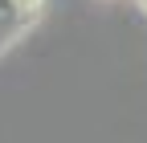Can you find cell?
Here are the masks:
<instances>
[{"instance_id":"cell-2","label":"cell","mask_w":147,"mask_h":143,"mask_svg":"<svg viewBox=\"0 0 147 143\" xmlns=\"http://www.w3.org/2000/svg\"><path fill=\"white\" fill-rule=\"evenodd\" d=\"M139 8H143V12H147V0H139Z\"/></svg>"},{"instance_id":"cell-1","label":"cell","mask_w":147,"mask_h":143,"mask_svg":"<svg viewBox=\"0 0 147 143\" xmlns=\"http://www.w3.org/2000/svg\"><path fill=\"white\" fill-rule=\"evenodd\" d=\"M33 21H37V16L21 4V0H0V53H4L16 37H21Z\"/></svg>"}]
</instances>
